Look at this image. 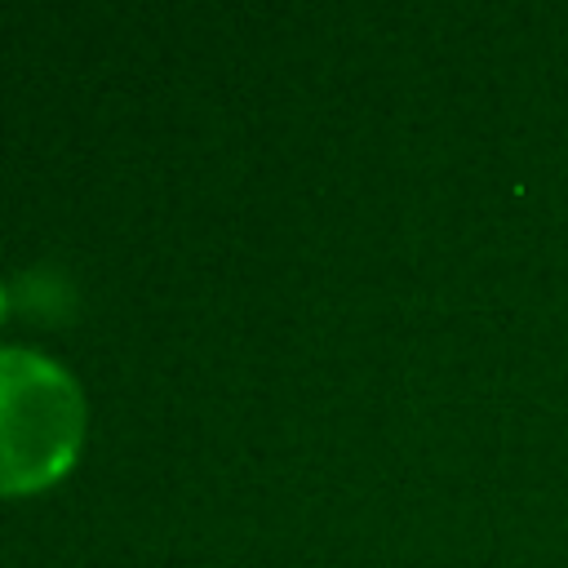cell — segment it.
<instances>
[{
    "label": "cell",
    "instance_id": "1",
    "mask_svg": "<svg viewBox=\"0 0 568 568\" xmlns=\"http://www.w3.org/2000/svg\"><path fill=\"white\" fill-rule=\"evenodd\" d=\"M84 444V390L58 359L0 346V493H36L71 470Z\"/></svg>",
    "mask_w": 568,
    "mask_h": 568
},
{
    "label": "cell",
    "instance_id": "2",
    "mask_svg": "<svg viewBox=\"0 0 568 568\" xmlns=\"http://www.w3.org/2000/svg\"><path fill=\"white\" fill-rule=\"evenodd\" d=\"M0 315H4V284H0Z\"/></svg>",
    "mask_w": 568,
    "mask_h": 568
}]
</instances>
